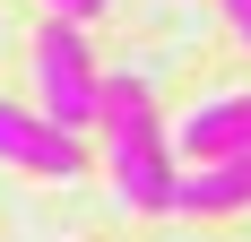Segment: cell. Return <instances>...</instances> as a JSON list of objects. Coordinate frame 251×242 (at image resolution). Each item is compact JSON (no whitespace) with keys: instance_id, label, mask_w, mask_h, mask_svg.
I'll return each mask as SVG.
<instances>
[{"instance_id":"1","label":"cell","mask_w":251,"mask_h":242,"mask_svg":"<svg viewBox=\"0 0 251 242\" xmlns=\"http://www.w3.org/2000/svg\"><path fill=\"white\" fill-rule=\"evenodd\" d=\"M96 121L113 130V191L130 199V208H174V156H165V130H156V104L139 78H104L96 87Z\"/></svg>"},{"instance_id":"2","label":"cell","mask_w":251,"mask_h":242,"mask_svg":"<svg viewBox=\"0 0 251 242\" xmlns=\"http://www.w3.org/2000/svg\"><path fill=\"white\" fill-rule=\"evenodd\" d=\"M35 87H44V121L52 130H87L96 121V87H104V70H96V52H87V35H78L70 18H44V35H35Z\"/></svg>"},{"instance_id":"3","label":"cell","mask_w":251,"mask_h":242,"mask_svg":"<svg viewBox=\"0 0 251 242\" xmlns=\"http://www.w3.org/2000/svg\"><path fill=\"white\" fill-rule=\"evenodd\" d=\"M0 165H26L44 182H78L87 173V147L70 130H52L44 113H26V104H0Z\"/></svg>"},{"instance_id":"4","label":"cell","mask_w":251,"mask_h":242,"mask_svg":"<svg viewBox=\"0 0 251 242\" xmlns=\"http://www.w3.org/2000/svg\"><path fill=\"white\" fill-rule=\"evenodd\" d=\"M182 156H191V165L251 156V96H217L208 113H191V121H182Z\"/></svg>"},{"instance_id":"5","label":"cell","mask_w":251,"mask_h":242,"mask_svg":"<svg viewBox=\"0 0 251 242\" xmlns=\"http://www.w3.org/2000/svg\"><path fill=\"white\" fill-rule=\"evenodd\" d=\"M174 208H200V217L251 208V156H226V165H200L191 182H174Z\"/></svg>"},{"instance_id":"6","label":"cell","mask_w":251,"mask_h":242,"mask_svg":"<svg viewBox=\"0 0 251 242\" xmlns=\"http://www.w3.org/2000/svg\"><path fill=\"white\" fill-rule=\"evenodd\" d=\"M44 9H52V18H70V26H87V18L104 9V0H44Z\"/></svg>"},{"instance_id":"7","label":"cell","mask_w":251,"mask_h":242,"mask_svg":"<svg viewBox=\"0 0 251 242\" xmlns=\"http://www.w3.org/2000/svg\"><path fill=\"white\" fill-rule=\"evenodd\" d=\"M226 26L243 35V52H251V0H226Z\"/></svg>"}]
</instances>
